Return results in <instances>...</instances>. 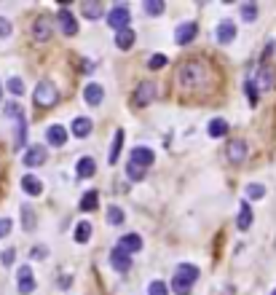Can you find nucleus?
Masks as SVG:
<instances>
[{
  "mask_svg": "<svg viewBox=\"0 0 276 295\" xmlns=\"http://www.w3.org/2000/svg\"><path fill=\"white\" fill-rule=\"evenodd\" d=\"M164 65H169V59H166L164 54H153V56L148 59V67H150V70H161Z\"/></svg>",
  "mask_w": 276,
  "mask_h": 295,
  "instance_id": "31",
  "label": "nucleus"
},
{
  "mask_svg": "<svg viewBox=\"0 0 276 295\" xmlns=\"http://www.w3.org/2000/svg\"><path fill=\"white\" fill-rule=\"evenodd\" d=\"M242 16H244V22H255V16H258V8L255 6H242Z\"/></svg>",
  "mask_w": 276,
  "mask_h": 295,
  "instance_id": "35",
  "label": "nucleus"
},
{
  "mask_svg": "<svg viewBox=\"0 0 276 295\" xmlns=\"http://www.w3.org/2000/svg\"><path fill=\"white\" fill-rule=\"evenodd\" d=\"M107 220H110L113 226H118V223H124V212L118 207H107Z\"/></svg>",
  "mask_w": 276,
  "mask_h": 295,
  "instance_id": "34",
  "label": "nucleus"
},
{
  "mask_svg": "<svg viewBox=\"0 0 276 295\" xmlns=\"http://www.w3.org/2000/svg\"><path fill=\"white\" fill-rule=\"evenodd\" d=\"M233 38H236V25H233V22H220L218 41H220V43H231Z\"/></svg>",
  "mask_w": 276,
  "mask_h": 295,
  "instance_id": "19",
  "label": "nucleus"
},
{
  "mask_svg": "<svg viewBox=\"0 0 276 295\" xmlns=\"http://www.w3.org/2000/svg\"><path fill=\"white\" fill-rule=\"evenodd\" d=\"M155 100V84H140L137 86V91H134V97H131V105L134 108H142V105H150Z\"/></svg>",
  "mask_w": 276,
  "mask_h": 295,
  "instance_id": "4",
  "label": "nucleus"
},
{
  "mask_svg": "<svg viewBox=\"0 0 276 295\" xmlns=\"http://www.w3.org/2000/svg\"><path fill=\"white\" fill-rule=\"evenodd\" d=\"M32 290H35L32 271H30V266H22V268H19V292H22V295H30Z\"/></svg>",
  "mask_w": 276,
  "mask_h": 295,
  "instance_id": "13",
  "label": "nucleus"
},
{
  "mask_svg": "<svg viewBox=\"0 0 276 295\" xmlns=\"http://www.w3.org/2000/svg\"><path fill=\"white\" fill-rule=\"evenodd\" d=\"M32 35H35V38H38L41 43H46V41H49L51 38V22L49 19H35V25H32Z\"/></svg>",
  "mask_w": 276,
  "mask_h": 295,
  "instance_id": "14",
  "label": "nucleus"
},
{
  "mask_svg": "<svg viewBox=\"0 0 276 295\" xmlns=\"http://www.w3.org/2000/svg\"><path fill=\"white\" fill-rule=\"evenodd\" d=\"M177 277L196 282V279H199V268H196V266H188V263H183V266H177Z\"/></svg>",
  "mask_w": 276,
  "mask_h": 295,
  "instance_id": "29",
  "label": "nucleus"
},
{
  "mask_svg": "<svg viewBox=\"0 0 276 295\" xmlns=\"http://www.w3.org/2000/svg\"><path fill=\"white\" fill-rule=\"evenodd\" d=\"M118 250H124V252H140L142 250V239L137 233H126L121 236V242H118Z\"/></svg>",
  "mask_w": 276,
  "mask_h": 295,
  "instance_id": "15",
  "label": "nucleus"
},
{
  "mask_svg": "<svg viewBox=\"0 0 276 295\" xmlns=\"http://www.w3.org/2000/svg\"><path fill=\"white\" fill-rule=\"evenodd\" d=\"M166 6L161 3V0H145V14H150V16H155V14H161Z\"/></svg>",
  "mask_w": 276,
  "mask_h": 295,
  "instance_id": "30",
  "label": "nucleus"
},
{
  "mask_svg": "<svg viewBox=\"0 0 276 295\" xmlns=\"http://www.w3.org/2000/svg\"><path fill=\"white\" fill-rule=\"evenodd\" d=\"M148 295H169V287L164 285V282H150V287H148Z\"/></svg>",
  "mask_w": 276,
  "mask_h": 295,
  "instance_id": "32",
  "label": "nucleus"
},
{
  "mask_svg": "<svg viewBox=\"0 0 276 295\" xmlns=\"http://www.w3.org/2000/svg\"><path fill=\"white\" fill-rule=\"evenodd\" d=\"M46 159H49V153H46L43 145H32V148H27V153H25V164H27V167H41Z\"/></svg>",
  "mask_w": 276,
  "mask_h": 295,
  "instance_id": "8",
  "label": "nucleus"
},
{
  "mask_svg": "<svg viewBox=\"0 0 276 295\" xmlns=\"http://www.w3.org/2000/svg\"><path fill=\"white\" fill-rule=\"evenodd\" d=\"M129 22H131V14H129L126 6H115L110 14H107V25L115 27V30H126Z\"/></svg>",
  "mask_w": 276,
  "mask_h": 295,
  "instance_id": "3",
  "label": "nucleus"
},
{
  "mask_svg": "<svg viewBox=\"0 0 276 295\" xmlns=\"http://www.w3.org/2000/svg\"><path fill=\"white\" fill-rule=\"evenodd\" d=\"M225 132H228V124L223 121V118L209 121V137H225Z\"/></svg>",
  "mask_w": 276,
  "mask_h": 295,
  "instance_id": "26",
  "label": "nucleus"
},
{
  "mask_svg": "<svg viewBox=\"0 0 276 295\" xmlns=\"http://www.w3.org/2000/svg\"><path fill=\"white\" fill-rule=\"evenodd\" d=\"M97 204H100V193L97 191H86V193H83V199H81V209L83 212L97 209Z\"/></svg>",
  "mask_w": 276,
  "mask_h": 295,
  "instance_id": "21",
  "label": "nucleus"
},
{
  "mask_svg": "<svg viewBox=\"0 0 276 295\" xmlns=\"http://www.w3.org/2000/svg\"><path fill=\"white\" fill-rule=\"evenodd\" d=\"M247 94H249L252 105H255V102H258V86H255V81H252V84H247Z\"/></svg>",
  "mask_w": 276,
  "mask_h": 295,
  "instance_id": "40",
  "label": "nucleus"
},
{
  "mask_svg": "<svg viewBox=\"0 0 276 295\" xmlns=\"http://www.w3.org/2000/svg\"><path fill=\"white\" fill-rule=\"evenodd\" d=\"M11 231V220H0V236Z\"/></svg>",
  "mask_w": 276,
  "mask_h": 295,
  "instance_id": "44",
  "label": "nucleus"
},
{
  "mask_svg": "<svg viewBox=\"0 0 276 295\" xmlns=\"http://www.w3.org/2000/svg\"><path fill=\"white\" fill-rule=\"evenodd\" d=\"M8 35H11V22L0 16V38H8Z\"/></svg>",
  "mask_w": 276,
  "mask_h": 295,
  "instance_id": "38",
  "label": "nucleus"
},
{
  "mask_svg": "<svg viewBox=\"0 0 276 295\" xmlns=\"http://www.w3.org/2000/svg\"><path fill=\"white\" fill-rule=\"evenodd\" d=\"M255 86H260L263 91L276 89V73H273L271 65H263V67H260V75H258V81H255Z\"/></svg>",
  "mask_w": 276,
  "mask_h": 295,
  "instance_id": "6",
  "label": "nucleus"
},
{
  "mask_svg": "<svg viewBox=\"0 0 276 295\" xmlns=\"http://www.w3.org/2000/svg\"><path fill=\"white\" fill-rule=\"evenodd\" d=\"M22 188H25L30 196H41V193H43V183L38 180V177H32V174L22 177Z\"/></svg>",
  "mask_w": 276,
  "mask_h": 295,
  "instance_id": "18",
  "label": "nucleus"
},
{
  "mask_svg": "<svg viewBox=\"0 0 276 295\" xmlns=\"http://www.w3.org/2000/svg\"><path fill=\"white\" fill-rule=\"evenodd\" d=\"M126 174H129V180H142V177H145V169L129 161V167H126Z\"/></svg>",
  "mask_w": 276,
  "mask_h": 295,
  "instance_id": "33",
  "label": "nucleus"
},
{
  "mask_svg": "<svg viewBox=\"0 0 276 295\" xmlns=\"http://www.w3.org/2000/svg\"><path fill=\"white\" fill-rule=\"evenodd\" d=\"M46 252H49L46 247H32V258H35V261H41V258H46Z\"/></svg>",
  "mask_w": 276,
  "mask_h": 295,
  "instance_id": "42",
  "label": "nucleus"
},
{
  "mask_svg": "<svg viewBox=\"0 0 276 295\" xmlns=\"http://www.w3.org/2000/svg\"><path fill=\"white\" fill-rule=\"evenodd\" d=\"M271 295H276V290H273V292H271Z\"/></svg>",
  "mask_w": 276,
  "mask_h": 295,
  "instance_id": "46",
  "label": "nucleus"
},
{
  "mask_svg": "<svg viewBox=\"0 0 276 295\" xmlns=\"http://www.w3.org/2000/svg\"><path fill=\"white\" fill-rule=\"evenodd\" d=\"M59 25H62V32H65V35H75V32H78V22H75V16L70 14L67 8L59 11Z\"/></svg>",
  "mask_w": 276,
  "mask_h": 295,
  "instance_id": "16",
  "label": "nucleus"
},
{
  "mask_svg": "<svg viewBox=\"0 0 276 295\" xmlns=\"http://www.w3.org/2000/svg\"><path fill=\"white\" fill-rule=\"evenodd\" d=\"M25 228H32V212L25 209Z\"/></svg>",
  "mask_w": 276,
  "mask_h": 295,
  "instance_id": "45",
  "label": "nucleus"
},
{
  "mask_svg": "<svg viewBox=\"0 0 276 295\" xmlns=\"http://www.w3.org/2000/svg\"><path fill=\"white\" fill-rule=\"evenodd\" d=\"M6 113H8V115H14V118H22V110H19V105H16V102L6 105Z\"/></svg>",
  "mask_w": 276,
  "mask_h": 295,
  "instance_id": "39",
  "label": "nucleus"
},
{
  "mask_svg": "<svg viewBox=\"0 0 276 295\" xmlns=\"http://www.w3.org/2000/svg\"><path fill=\"white\" fill-rule=\"evenodd\" d=\"M249 226H252V209H249V204L244 202V204H242V212H239V228L247 231Z\"/></svg>",
  "mask_w": 276,
  "mask_h": 295,
  "instance_id": "28",
  "label": "nucleus"
},
{
  "mask_svg": "<svg viewBox=\"0 0 276 295\" xmlns=\"http://www.w3.org/2000/svg\"><path fill=\"white\" fill-rule=\"evenodd\" d=\"M32 100H35V105H38V108L49 110V108H54V105L59 102V89L51 84V81H41V84L35 86Z\"/></svg>",
  "mask_w": 276,
  "mask_h": 295,
  "instance_id": "2",
  "label": "nucleus"
},
{
  "mask_svg": "<svg viewBox=\"0 0 276 295\" xmlns=\"http://www.w3.org/2000/svg\"><path fill=\"white\" fill-rule=\"evenodd\" d=\"M102 11H105V8H102L100 0H86V3H81V14L89 16V19H100Z\"/></svg>",
  "mask_w": 276,
  "mask_h": 295,
  "instance_id": "17",
  "label": "nucleus"
},
{
  "mask_svg": "<svg viewBox=\"0 0 276 295\" xmlns=\"http://www.w3.org/2000/svg\"><path fill=\"white\" fill-rule=\"evenodd\" d=\"M110 263H113V268L115 271H121V274H126V271L131 268V258H129V252H124V250H115L110 252Z\"/></svg>",
  "mask_w": 276,
  "mask_h": 295,
  "instance_id": "10",
  "label": "nucleus"
},
{
  "mask_svg": "<svg viewBox=\"0 0 276 295\" xmlns=\"http://www.w3.org/2000/svg\"><path fill=\"white\" fill-rule=\"evenodd\" d=\"M75 169H78V177H91L97 172V164H94V159H81Z\"/></svg>",
  "mask_w": 276,
  "mask_h": 295,
  "instance_id": "23",
  "label": "nucleus"
},
{
  "mask_svg": "<svg viewBox=\"0 0 276 295\" xmlns=\"http://www.w3.org/2000/svg\"><path fill=\"white\" fill-rule=\"evenodd\" d=\"M81 70H83V73H91V70H94V62H89V59H83V62H81Z\"/></svg>",
  "mask_w": 276,
  "mask_h": 295,
  "instance_id": "43",
  "label": "nucleus"
},
{
  "mask_svg": "<svg viewBox=\"0 0 276 295\" xmlns=\"http://www.w3.org/2000/svg\"><path fill=\"white\" fill-rule=\"evenodd\" d=\"M89 132H91V121H89V118H75V121H73V134L75 137H89Z\"/></svg>",
  "mask_w": 276,
  "mask_h": 295,
  "instance_id": "22",
  "label": "nucleus"
},
{
  "mask_svg": "<svg viewBox=\"0 0 276 295\" xmlns=\"http://www.w3.org/2000/svg\"><path fill=\"white\" fill-rule=\"evenodd\" d=\"M8 91H11V94H16V97H19V94L25 91V84H22L19 78H11V81H8Z\"/></svg>",
  "mask_w": 276,
  "mask_h": 295,
  "instance_id": "36",
  "label": "nucleus"
},
{
  "mask_svg": "<svg viewBox=\"0 0 276 295\" xmlns=\"http://www.w3.org/2000/svg\"><path fill=\"white\" fill-rule=\"evenodd\" d=\"M89 236H91V223H86V220H81L78 226H75V242H89Z\"/></svg>",
  "mask_w": 276,
  "mask_h": 295,
  "instance_id": "25",
  "label": "nucleus"
},
{
  "mask_svg": "<svg viewBox=\"0 0 276 295\" xmlns=\"http://www.w3.org/2000/svg\"><path fill=\"white\" fill-rule=\"evenodd\" d=\"M190 287H193V282H190V279H183V277H177V274H174V282H172V290H174V292L188 295Z\"/></svg>",
  "mask_w": 276,
  "mask_h": 295,
  "instance_id": "27",
  "label": "nucleus"
},
{
  "mask_svg": "<svg viewBox=\"0 0 276 295\" xmlns=\"http://www.w3.org/2000/svg\"><path fill=\"white\" fill-rule=\"evenodd\" d=\"M263 193H266L263 185H247V196L249 199H263Z\"/></svg>",
  "mask_w": 276,
  "mask_h": 295,
  "instance_id": "37",
  "label": "nucleus"
},
{
  "mask_svg": "<svg viewBox=\"0 0 276 295\" xmlns=\"http://www.w3.org/2000/svg\"><path fill=\"white\" fill-rule=\"evenodd\" d=\"M14 255H16L14 250H6L3 255H0V261H3V266H11V263H14Z\"/></svg>",
  "mask_w": 276,
  "mask_h": 295,
  "instance_id": "41",
  "label": "nucleus"
},
{
  "mask_svg": "<svg viewBox=\"0 0 276 295\" xmlns=\"http://www.w3.org/2000/svg\"><path fill=\"white\" fill-rule=\"evenodd\" d=\"M115 46L118 49H131V46H134V32H131L129 27L126 30H118V35H115Z\"/></svg>",
  "mask_w": 276,
  "mask_h": 295,
  "instance_id": "20",
  "label": "nucleus"
},
{
  "mask_svg": "<svg viewBox=\"0 0 276 295\" xmlns=\"http://www.w3.org/2000/svg\"><path fill=\"white\" fill-rule=\"evenodd\" d=\"M207 78H209V67L204 62H185L177 67V86H183V89L207 86Z\"/></svg>",
  "mask_w": 276,
  "mask_h": 295,
  "instance_id": "1",
  "label": "nucleus"
},
{
  "mask_svg": "<svg viewBox=\"0 0 276 295\" xmlns=\"http://www.w3.org/2000/svg\"><path fill=\"white\" fill-rule=\"evenodd\" d=\"M83 100H86L91 108H97V105H102V100H105V89L100 84H89L83 89Z\"/></svg>",
  "mask_w": 276,
  "mask_h": 295,
  "instance_id": "11",
  "label": "nucleus"
},
{
  "mask_svg": "<svg viewBox=\"0 0 276 295\" xmlns=\"http://www.w3.org/2000/svg\"><path fill=\"white\" fill-rule=\"evenodd\" d=\"M153 150L150 148H134V150H131V164H137V167H142V169H145V167H150V164H153Z\"/></svg>",
  "mask_w": 276,
  "mask_h": 295,
  "instance_id": "12",
  "label": "nucleus"
},
{
  "mask_svg": "<svg viewBox=\"0 0 276 295\" xmlns=\"http://www.w3.org/2000/svg\"><path fill=\"white\" fill-rule=\"evenodd\" d=\"M228 159H231V164H242L247 159V143L244 140H231V145H228Z\"/></svg>",
  "mask_w": 276,
  "mask_h": 295,
  "instance_id": "9",
  "label": "nucleus"
},
{
  "mask_svg": "<svg viewBox=\"0 0 276 295\" xmlns=\"http://www.w3.org/2000/svg\"><path fill=\"white\" fill-rule=\"evenodd\" d=\"M196 32H199L196 22H183V25L177 27V32H174V41H177V46H188L190 41L196 38Z\"/></svg>",
  "mask_w": 276,
  "mask_h": 295,
  "instance_id": "5",
  "label": "nucleus"
},
{
  "mask_svg": "<svg viewBox=\"0 0 276 295\" xmlns=\"http://www.w3.org/2000/svg\"><path fill=\"white\" fill-rule=\"evenodd\" d=\"M121 145H124V129H118L115 140H113V148H110V164H115L118 156H121Z\"/></svg>",
  "mask_w": 276,
  "mask_h": 295,
  "instance_id": "24",
  "label": "nucleus"
},
{
  "mask_svg": "<svg viewBox=\"0 0 276 295\" xmlns=\"http://www.w3.org/2000/svg\"><path fill=\"white\" fill-rule=\"evenodd\" d=\"M46 140H49V145L62 148L67 143V129L62 124H54V126H49V132H46Z\"/></svg>",
  "mask_w": 276,
  "mask_h": 295,
  "instance_id": "7",
  "label": "nucleus"
}]
</instances>
